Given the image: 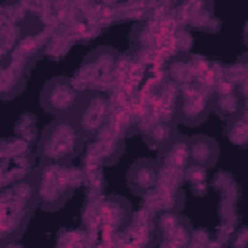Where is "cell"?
I'll list each match as a JSON object with an SVG mask.
<instances>
[{"instance_id": "13", "label": "cell", "mask_w": 248, "mask_h": 248, "mask_svg": "<svg viewBox=\"0 0 248 248\" xmlns=\"http://www.w3.org/2000/svg\"><path fill=\"white\" fill-rule=\"evenodd\" d=\"M103 2H105V4H116L118 0H103Z\"/></svg>"}, {"instance_id": "4", "label": "cell", "mask_w": 248, "mask_h": 248, "mask_svg": "<svg viewBox=\"0 0 248 248\" xmlns=\"http://www.w3.org/2000/svg\"><path fill=\"white\" fill-rule=\"evenodd\" d=\"M81 93L76 89L72 79L68 78H54L50 79L41 95V103L45 110L56 114V116H70L79 101Z\"/></svg>"}, {"instance_id": "6", "label": "cell", "mask_w": 248, "mask_h": 248, "mask_svg": "<svg viewBox=\"0 0 248 248\" xmlns=\"http://www.w3.org/2000/svg\"><path fill=\"white\" fill-rule=\"evenodd\" d=\"M211 103L209 99L202 93V89L188 85L182 91V101H180V118L186 120L188 124H198L200 120L205 118Z\"/></svg>"}, {"instance_id": "7", "label": "cell", "mask_w": 248, "mask_h": 248, "mask_svg": "<svg viewBox=\"0 0 248 248\" xmlns=\"http://www.w3.org/2000/svg\"><path fill=\"white\" fill-rule=\"evenodd\" d=\"M99 217L105 227L118 231V229L126 227L130 221V205L126 203V200L107 198L99 207Z\"/></svg>"}, {"instance_id": "3", "label": "cell", "mask_w": 248, "mask_h": 248, "mask_svg": "<svg viewBox=\"0 0 248 248\" xmlns=\"http://www.w3.org/2000/svg\"><path fill=\"white\" fill-rule=\"evenodd\" d=\"M110 114V99L103 91H87L81 93L76 110L72 112V118L79 126L85 138L97 136Z\"/></svg>"}, {"instance_id": "10", "label": "cell", "mask_w": 248, "mask_h": 248, "mask_svg": "<svg viewBox=\"0 0 248 248\" xmlns=\"http://www.w3.org/2000/svg\"><path fill=\"white\" fill-rule=\"evenodd\" d=\"M87 66H91L97 74H108L116 66V52L107 50V48H101L93 56H89Z\"/></svg>"}, {"instance_id": "8", "label": "cell", "mask_w": 248, "mask_h": 248, "mask_svg": "<svg viewBox=\"0 0 248 248\" xmlns=\"http://www.w3.org/2000/svg\"><path fill=\"white\" fill-rule=\"evenodd\" d=\"M163 159L167 163V167L170 169H184L190 161H192V153H190V140L184 138H172L165 147H163Z\"/></svg>"}, {"instance_id": "9", "label": "cell", "mask_w": 248, "mask_h": 248, "mask_svg": "<svg viewBox=\"0 0 248 248\" xmlns=\"http://www.w3.org/2000/svg\"><path fill=\"white\" fill-rule=\"evenodd\" d=\"M190 153H192V163L205 169V167H211L217 161L219 147L211 138L198 136V138L190 140Z\"/></svg>"}, {"instance_id": "5", "label": "cell", "mask_w": 248, "mask_h": 248, "mask_svg": "<svg viewBox=\"0 0 248 248\" xmlns=\"http://www.w3.org/2000/svg\"><path fill=\"white\" fill-rule=\"evenodd\" d=\"M157 180H159V165L151 159H141L134 163L128 172V184L136 194L141 196L153 192L157 188Z\"/></svg>"}, {"instance_id": "1", "label": "cell", "mask_w": 248, "mask_h": 248, "mask_svg": "<svg viewBox=\"0 0 248 248\" xmlns=\"http://www.w3.org/2000/svg\"><path fill=\"white\" fill-rule=\"evenodd\" d=\"M87 138L79 130L74 118L58 116L48 124L39 141V155L46 163H70L83 147Z\"/></svg>"}, {"instance_id": "12", "label": "cell", "mask_w": 248, "mask_h": 248, "mask_svg": "<svg viewBox=\"0 0 248 248\" xmlns=\"http://www.w3.org/2000/svg\"><path fill=\"white\" fill-rule=\"evenodd\" d=\"M217 107H219V110H221L223 114H232V112L236 110V99L232 97V93H225V95L219 97Z\"/></svg>"}, {"instance_id": "2", "label": "cell", "mask_w": 248, "mask_h": 248, "mask_svg": "<svg viewBox=\"0 0 248 248\" xmlns=\"http://www.w3.org/2000/svg\"><path fill=\"white\" fill-rule=\"evenodd\" d=\"M76 186L78 178L74 169L64 167V163H48V167H45L39 176L37 198L43 207L56 209L70 198Z\"/></svg>"}, {"instance_id": "11", "label": "cell", "mask_w": 248, "mask_h": 248, "mask_svg": "<svg viewBox=\"0 0 248 248\" xmlns=\"http://www.w3.org/2000/svg\"><path fill=\"white\" fill-rule=\"evenodd\" d=\"M149 140L151 143H155L157 147H165L170 140H172V126L169 122H159L153 126V130L149 132Z\"/></svg>"}]
</instances>
